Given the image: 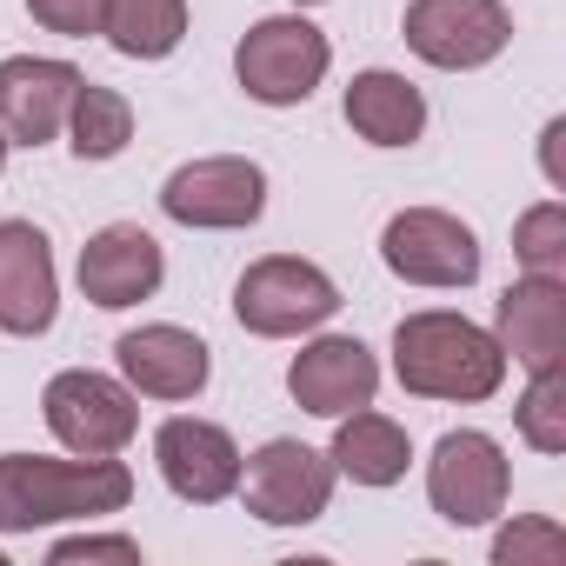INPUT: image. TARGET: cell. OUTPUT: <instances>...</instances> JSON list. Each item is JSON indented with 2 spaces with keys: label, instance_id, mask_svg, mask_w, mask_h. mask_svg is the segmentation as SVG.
Returning a JSON list of instances; mask_svg holds the SVG:
<instances>
[{
  "label": "cell",
  "instance_id": "1",
  "mask_svg": "<svg viewBox=\"0 0 566 566\" xmlns=\"http://www.w3.org/2000/svg\"><path fill=\"white\" fill-rule=\"evenodd\" d=\"M134 500V473L120 453L107 460H48V453H0V533H34L61 520H107Z\"/></svg>",
  "mask_w": 566,
  "mask_h": 566
},
{
  "label": "cell",
  "instance_id": "2",
  "mask_svg": "<svg viewBox=\"0 0 566 566\" xmlns=\"http://www.w3.org/2000/svg\"><path fill=\"white\" fill-rule=\"evenodd\" d=\"M394 374L407 394L420 400H460V407H480L506 387V354L486 327H473L467 314H407L394 327Z\"/></svg>",
  "mask_w": 566,
  "mask_h": 566
},
{
  "label": "cell",
  "instance_id": "3",
  "mask_svg": "<svg viewBox=\"0 0 566 566\" xmlns=\"http://www.w3.org/2000/svg\"><path fill=\"white\" fill-rule=\"evenodd\" d=\"M340 314V287L301 253H266L240 273L233 287V321L260 340H294V334H314Z\"/></svg>",
  "mask_w": 566,
  "mask_h": 566
},
{
  "label": "cell",
  "instance_id": "4",
  "mask_svg": "<svg viewBox=\"0 0 566 566\" xmlns=\"http://www.w3.org/2000/svg\"><path fill=\"white\" fill-rule=\"evenodd\" d=\"M327 67H334V48L301 14L253 21L240 34V48H233V74H240L247 101H260V107H301V101H314V87L327 81Z\"/></svg>",
  "mask_w": 566,
  "mask_h": 566
},
{
  "label": "cell",
  "instance_id": "5",
  "mask_svg": "<svg viewBox=\"0 0 566 566\" xmlns=\"http://www.w3.org/2000/svg\"><path fill=\"white\" fill-rule=\"evenodd\" d=\"M334 460L307 440H266L260 453L240 460V506L260 526H314L334 500Z\"/></svg>",
  "mask_w": 566,
  "mask_h": 566
},
{
  "label": "cell",
  "instance_id": "6",
  "mask_svg": "<svg viewBox=\"0 0 566 566\" xmlns=\"http://www.w3.org/2000/svg\"><path fill=\"white\" fill-rule=\"evenodd\" d=\"M41 413L54 427V440L81 460H107V453H127V440L140 433V400L134 387L94 374V367H67L48 380L41 394Z\"/></svg>",
  "mask_w": 566,
  "mask_h": 566
},
{
  "label": "cell",
  "instance_id": "7",
  "mask_svg": "<svg viewBox=\"0 0 566 566\" xmlns=\"http://www.w3.org/2000/svg\"><path fill=\"white\" fill-rule=\"evenodd\" d=\"M160 213L180 220V227H200V233H233V227H253L266 213V174L260 160L247 154H207V160H187L167 174L160 187Z\"/></svg>",
  "mask_w": 566,
  "mask_h": 566
},
{
  "label": "cell",
  "instance_id": "8",
  "mask_svg": "<svg viewBox=\"0 0 566 566\" xmlns=\"http://www.w3.org/2000/svg\"><path fill=\"white\" fill-rule=\"evenodd\" d=\"M506 493H513V467L500 453L493 433L480 427H460V433H440L433 460H427V500L447 526H486L506 513Z\"/></svg>",
  "mask_w": 566,
  "mask_h": 566
},
{
  "label": "cell",
  "instance_id": "9",
  "mask_svg": "<svg viewBox=\"0 0 566 566\" xmlns=\"http://www.w3.org/2000/svg\"><path fill=\"white\" fill-rule=\"evenodd\" d=\"M400 41H407L427 67L467 74V67H486V61L506 54L513 14H506V0H407Z\"/></svg>",
  "mask_w": 566,
  "mask_h": 566
},
{
  "label": "cell",
  "instance_id": "10",
  "mask_svg": "<svg viewBox=\"0 0 566 566\" xmlns=\"http://www.w3.org/2000/svg\"><path fill=\"white\" fill-rule=\"evenodd\" d=\"M380 260L407 287H473L480 280V240L460 213L440 207H400L380 233Z\"/></svg>",
  "mask_w": 566,
  "mask_h": 566
},
{
  "label": "cell",
  "instance_id": "11",
  "mask_svg": "<svg viewBox=\"0 0 566 566\" xmlns=\"http://www.w3.org/2000/svg\"><path fill=\"white\" fill-rule=\"evenodd\" d=\"M154 460H160L167 493L187 500V506H220L240 486V447H233V433L213 427V420H193V413H174L154 433Z\"/></svg>",
  "mask_w": 566,
  "mask_h": 566
},
{
  "label": "cell",
  "instance_id": "12",
  "mask_svg": "<svg viewBox=\"0 0 566 566\" xmlns=\"http://www.w3.org/2000/svg\"><path fill=\"white\" fill-rule=\"evenodd\" d=\"M61 314V273L54 247L34 220H0V334H48Z\"/></svg>",
  "mask_w": 566,
  "mask_h": 566
},
{
  "label": "cell",
  "instance_id": "13",
  "mask_svg": "<svg viewBox=\"0 0 566 566\" xmlns=\"http://www.w3.org/2000/svg\"><path fill=\"white\" fill-rule=\"evenodd\" d=\"M167 280V253L147 227L134 220H114L101 227L87 247H81V294L101 307V314H120V307H140L160 294Z\"/></svg>",
  "mask_w": 566,
  "mask_h": 566
},
{
  "label": "cell",
  "instance_id": "14",
  "mask_svg": "<svg viewBox=\"0 0 566 566\" xmlns=\"http://www.w3.org/2000/svg\"><path fill=\"white\" fill-rule=\"evenodd\" d=\"M81 81L87 74L74 61H41V54L0 61V134H8V147H48L67 127Z\"/></svg>",
  "mask_w": 566,
  "mask_h": 566
},
{
  "label": "cell",
  "instance_id": "15",
  "mask_svg": "<svg viewBox=\"0 0 566 566\" xmlns=\"http://www.w3.org/2000/svg\"><path fill=\"white\" fill-rule=\"evenodd\" d=\"M287 394H294L301 413L340 420V413H354V407H374V394H380V360H374L354 334H321L314 347L294 354Z\"/></svg>",
  "mask_w": 566,
  "mask_h": 566
},
{
  "label": "cell",
  "instance_id": "16",
  "mask_svg": "<svg viewBox=\"0 0 566 566\" xmlns=\"http://www.w3.org/2000/svg\"><path fill=\"white\" fill-rule=\"evenodd\" d=\"M493 340L526 374L566 367V280L520 273L513 287L500 294V307H493Z\"/></svg>",
  "mask_w": 566,
  "mask_h": 566
},
{
  "label": "cell",
  "instance_id": "17",
  "mask_svg": "<svg viewBox=\"0 0 566 566\" xmlns=\"http://www.w3.org/2000/svg\"><path fill=\"white\" fill-rule=\"evenodd\" d=\"M114 360H120L127 387L147 394V400H193L207 387V374H213L207 340L187 334V327H174V321H154V327L120 334L114 340Z\"/></svg>",
  "mask_w": 566,
  "mask_h": 566
},
{
  "label": "cell",
  "instance_id": "18",
  "mask_svg": "<svg viewBox=\"0 0 566 566\" xmlns=\"http://www.w3.org/2000/svg\"><path fill=\"white\" fill-rule=\"evenodd\" d=\"M347 127L367 140V147H413L427 134V94L394 74V67H367L347 81V101H340Z\"/></svg>",
  "mask_w": 566,
  "mask_h": 566
},
{
  "label": "cell",
  "instance_id": "19",
  "mask_svg": "<svg viewBox=\"0 0 566 566\" xmlns=\"http://www.w3.org/2000/svg\"><path fill=\"white\" fill-rule=\"evenodd\" d=\"M327 460H334V473H347L354 486H394V480H407L413 447H407V427H400V420H387V413H374V407H354V413H340Z\"/></svg>",
  "mask_w": 566,
  "mask_h": 566
},
{
  "label": "cell",
  "instance_id": "20",
  "mask_svg": "<svg viewBox=\"0 0 566 566\" xmlns=\"http://www.w3.org/2000/svg\"><path fill=\"white\" fill-rule=\"evenodd\" d=\"M101 34L127 61H167L187 41V0H107Z\"/></svg>",
  "mask_w": 566,
  "mask_h": 566
},
{
  "label": "cell",
  "instance_id": "21",
  "mask_svg": "<svg viewBox=\"0 0 566 566\" xmlns=\"http://www.w3.org/2000/svg\"><path fill=\"white\" fill-rule=\"evenodd\" d=\"M127 140H134V107H127V94L81 81V87H74V107H67V147H74L81 160H114V154H127Z\"/></svg>",
  "mask_w": 566,
  "mask_h": 566
},
{
  "label": "cell",
  "instance_id": "22",
  "mask_svg": "<svg viewBox=\"0 0 566 566\" xmlns=\"http://www.w3.org/2000/svg\"><path fill=\"white\" fill-rule=\"evenodd\" d=\"M513 427L533 453H566V367L526 374V394L513 407Z\"/></svg>",
  "mask_w": 566,
  "mask_h": 566
},
{
  "label": "cell",
  "instance_id": "23",
  "mask_svg": "<svg viewBox=\"0 0 566 566\" xmlns=\"http://www.w3.org/2000/svg\"><path fill=\"white\" fill-rule=\"evenodd\" d=\"M513 260L526 273H546V280L566 273V207L559 200H539L513 220Z\"/></svg>",
  "mask_w": 566,
  "mask_h": 566
},
{
  "label": "cell",
  "instance_id": "24",
  "mask_svg": "<svg viewBox=\"0 0 566 566\" xmlns=\"http://www.w3.org/2000/svg\"><path fill=\"white\" fill-rule=\"evenodd\" d=\"M566 559V533L546 513H526L513 526H500L493 539V566H559Z\"/></svg>",
  "mask_w": 566,
  "mask_h": 566
},
{
  "label": "cell",
  "instance_id": "25",
  "mask_svg": "<svg viewBox=\"0 0 566 566\" xmlns=\"http://www.w3.org/2000/svg\"><path fill=\"white\" fill-rule=\"evenodd\" d=\"M28 14H34L48 34L87 41V34H101V21H107V0H28Z\"/></svg>",
  "mask_w": 566,
  "mask_h": 566
},
{
  "label": "cell",
  "instance_id": "26",
  "mask_svg": "<svg viewBox=\"0 0 566 566\" xmlns=\"http://www.w3.org/2000/svg\"><path fill=\"white\" fill-rule=\"evenodd\" d=\"M48 559L54 566H74V559H140V539H127V533H74Z\"/></svg>",
  "mask_w": 566,
  "mask_h": 566
},
{
  "label": "cell",
  "instance_id": "27",
  "mask_svg": "<svg viewBox=\"0 0 566 566\" xmlns=\"http://www.w3.org/2000/svg\"><path fill=\"white\" fill-rule=\"evenodd\" d=\"M559 140H566V120H546V134H539V160H546V180L559 187Z\"/></svg>",
  "mask_w": 566,
  "mask_h": 566
},
{
  "label": "cell",
  "instance_id": "28",
  "mask_svg": "<svg viewBox=\"0 0 566 566\" xmlns=\"http://www.w3.org/2000/svg\"><path fill=\"white\" fill-rule=\"evenodd\" d=\"M0 167H8V134H0Z\"/></svg>",
  "mask_w": 566,
  "mask_h": 566
},
{
  "label": "cell",
  "instance_id": "29",
  "mask_svg": "<svg viewBox=\"0 0 566 566\" xmlns=\"http://www.w3.org/2000/svg\"><path fill=\"white\" fill-rule=\"evenodd\" d=\"M294 8H321V0H294Z\"/></svg>",
  "mask_w": 566,
  "mask_h": 566
}]
</instances>
